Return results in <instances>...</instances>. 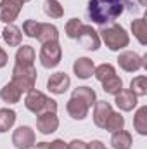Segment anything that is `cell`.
Returning a JSON list of instances; mask_svg holds the SVG:
<instances>
[{"label": "cell", "instance_id": "39", "mask_svg": "<svg viewBox=\"0 0 147 149\" xmlns=\"http://www.w3.org/2000/svg\"><path fill=\"white\" fill-rule=\"evenodd\" d=\"M104 149H106V148H104Z\"/></svg>", "mask_w": 147, "mask_h": 149}, {"label": "cell", "instance_id": "15", "mask_svg": "<svg viewBox=\"0 0 147 149\" xmlns=\"http://www.w3.org/2000/svg\"><path fill=\"white\" fill-rule=\"evenodd\" d=\"M66 109H68V114L73 118V120H85L87 118V114H88V106L83 102V101H80V99H76V97H71L69 101H68V104H66Z\"/></svg>", "mask_w": 147, "mask_h": 149}, {"label": "cell", "instance_id": "8", "mask_svg": "<svg viewBox=\"0 0 147 149\" xmlns=\"http://www.w3.org/2000/svg\"><path fill=\"white\" fill-rule=\"evenodd\" d=\"M12 144L16 149H30L35 146V132L31 130V127H19L14 130L12 134Z\"/></svg>", "mask_w": 147, "mask_h": 149}, {"label": "cell", "instance_id": "13", "mask_svg": "<svg viewBox=\"0 0 147 149\" xmlns=\"http://www.w3.org/2000/svg\"><path fill=\"white\" fill-rule=\"evenodd\" d=\"M114 102L121 111H132L137 108V95L132 90H121L114 95Z\"/></svg>", "mask_w": 147, "mask_h": 149}, {"label": "cell", "instance_id": "12", "mask_svg": "<svg viewBox=\"0 0 147 149\" xmlns=\"http://www.w3.org/2000/svg\"><path fill=\"white\" fill-rule=\"evenodd\" d=\"M95 109H94V123L99 127V128H104L106 127V121L112 113V106L106 101H97L95 104Z\"/></svg>", "mask_w": 147, "mask_h": 149}, {"label": "cell", "instance_id": "1", "mask_svg": "<svg viewBox=\"0 0 147 149\" xmlns=\"http://www.w3.org/2000/svg\"><path fill=\"white\" fill-rule=\"evenodd\" d=\"M125 9H130L133 12L137 10V7H133V3L128 0H88L87 14L92 23L107 26L125 12Z\"/></svg>", "mask_w": 147, "mask_h": 149}, {"label": "cell", "instance_id": "24", "mask_svg": "<svg viewBox=\"0 0 147 149\" xmlns=\"http://www.w3.org/2000/svg\"><path fill=\"white\" fill-rule=\"evenodd\" d=\"M43 12L52 19H59L64 16V9H62L61 2H57V0H45L43 2Z\"/></svg>", "mask_w": 147, "mask_h": 149}, {"label": "cell", "instance_id": "6", "mask_svg": "<svg viewBox=\"0 0 147 149\" xmlns=\"http://www.w3.org/2000/svg\"><path fill=\"white\" fill-rule=\"evenodd\" d=\"M118 64L123 71H128V73H133V71H139L140 68H146L147 66V56L140 57L137 52H132V50H125L118 56Z\"/></svg>", "mask_w": 147, "mask_h": 149}, {"label": "cell", "instance_id": "20", "mask_svg": "<svg viewBox=\"0 0 147 149\" xmlns=\"http://www.w3.org/2000/svg\"><path fill=\"white\" fill-rule=\"evenodd\" d=\"M132 134L126 130H118L111 137V146L112 149H130L132 148Z\"/></svg>", "mask_w": 147, "mask_h": 149}, {"label": "cell", "instance_id": "27", "mask_svg": "<svg viewBox=\"0 0 147 149\" xmlns=\"http://www.w3.org/2000/svg\"><path fill=\"white\" fill-rule=\"evenodd\" d=\"M123 127H125V118H123L119 113L112 111L111 113V116L107 118V121H106L104 130H107V132H111V134H114V132H118V130H123Z\"/></svg>", "mask_w": 147, "mask_h": 149}, {"label": "cell", "instance_id": "9", "mask_svg": "<svg viewBox=\"0 0 147 149\" xmlns=\"http://www.w3.org/2000/svg\"><path fill=\"white\" fill-rule=\"evenodd\" d=\"M76 40L87 50H97L101 47V37H99V33L92 26H88V24H83V28H81V31H80V35H78Z\"/></svg>", "mask_w": 147, "mask_h": 149}, {"label": "cell", "instance_id": "11", "mask_svg": "<svg viewBox=\"0 0 147 149\" xmlns=\"http://www.w3.org/2000/svg\"><path fill=\"white\" fill-rule=\"evenodd\" d=\"M57 127H59V118L55 113H43L37 118V128L43 135L54 134L57 130Z\"/></svg>", "mask_w": 147, "mask_h": 149}, {"label": "cell", "instance_id": "28", "mask_svg": "<svg viewBox=\"0 0 147 149\" xmlns=\"http://www.w3.org/2000/svg\"><path fill=\"white\" fill-rule=\"evenodd\" d=\"M130 90L137 95V97H144L147 95V78L146 76H137L130 81Z\"/></svg>", "mask_w": 147, "mask_h": 149}, {"label": "cell", "instance_id": "2", "mask_svg": "<svg viewBox=\"0 0 147 149\" xmlns=\"http://www.w3.org/2000/svg\"><path fill=\"white\" fill-rule=\"evenodd\" d=\"M97 33H101V38H102V42L106 43V47L109 49V50H121V49H125V47H128V43H130V37H128V33L125 31V28L123 26H119V24H107V26H104L101 31H97Z\"/></svg>", "mask_w": 147, "mask_h": 149}, {"label": "cell", "instance_id": "37", "mask_svg": "<svg viewBox=\"0 0 147 149\" xmlns=\"http://www.w3.org/2000/svg\"><path fill=\"white\" fill-rule=\"evenodd\" d=\"M139 3L140 5H147V0H139Z\"/></svg>", "mask_w": 147, "mask_h": 149}, {"label": "cell", "instance_id": "33", "mask_svg": "<svg viewBox=\"0 0 147 149\" xmlns=\"http://www.w3.org/2000/svg\"><path fill=\"white\" fill-rule=\"evenodd\" d=\"M49 146H50V149H68V142H64L62 139H55Z\"/></svg>", "mask_w": 147, "mask_h": 149}, {"label": "cell", "instance_id": "29", "mask_svg": "<svg viewBox=\"0 0 147 149\" xmlns=\"http://www.w3.org/2000/svg\"><path fill=\"white\" fill-rule=\"evenodd\" d=\"M112 74H116V70H114L112 64H107V63H104V64H101V66H97V68L94 70V76H95L99 81L107 80Z\"/></svg>", "mask_w": 147, "mask_h": 149}, {"label": "cell", "instance_id": "7", "mask_svg": "<svg viewBox=\"0 0 147 149\" xmlns=\"http://www.w3.org/2000/svg\"><path fill=\"white\" fill-rule=\"evenodd\" d=\"M23 5L24 0H0V21L12 24L17 19Z\"/></svg>", "mask_w": 147, "mask_h": 149}, {"label": "cell", "instance_id": "5", "mask_svg": "<svg viewBox=\"0 0 147 149\" xmlns=\"http://www.w3.org/2000/svg\"><path fill=\"white\" fill-rule=\"evenodd\" d=\"M61 57H62V49H61L59 42H47V43H42V49H40V61H42V66H43V68H47V70L55 68V66L61 63Z\"/></svg>", "mask_w": 147, "mask_h": 149}, {"label": "cell", "instance_id": "30", "mask_svg": "<svg viewBox=\"0 0 147 149\" xmlns=\"http://www.w3.org/2000/svg\"><path fill=\"white\" fill-rule=\"evenodd\" d=\"M81 28H83V23L78 17H73V19H69L66 23V35L69 38H73V40H76L80 31H81Z\"/></svg>", "mask_w": 147, "mask_h": 149}, {"label": "cell", "instance_id": "10", "mask_svg": "<svg viewBox=\"0 0 147 149\" xmlns=\"http://www.w3.org/2000/svg\"><path fill=\"white\" fill-rule=\"evenodd\" d=\"M69 85H71V78L66 73H62V71L54 73L49 78V81H47V88H49L52 94H55V95L64 94V92L69 88Z\"/></svg>", "mask_w": 147, "mask_h": 149}, {"label": "cell", "instance_id": "26", "mask_svg": "<svg viewBox=\"0 0 147 149\" xmlns=\"http://www.w3.org/2000/svg\"><path fill=\"white\" fill-rule=\"evenodd\" d=\"M133 127L140 135H147V106L139 108V111L133 118Z\"/></svg>", "mask_w": 147, "mask_h": 149}, {"label": "cell", "instance_id": "32", "mask_svg": "<svg viewBox=\"0 0 147 149\" xmlns=\"http://www.w3.org/2000/svg\"><path fill=\"white\" fill-rule=\"evenodd\" d=\"M68 149H87V142H83L80 139H74L68 144Z\"/></svg>", "mask_w": 147, "mask_h": 149}, {"label": "cell", "instance_id": "25", "mask_svg": "<svg viewBox=\"0 0 147 149\" xmlns=\"http://www.w3.org/2000/svg\"><path fill=\"white\" fill-rule=\"evenodd\" d=\"M102 88H104V92H106V94L116 95L118 92H121V90H123V80H121L119 76L112 74V76H109L107 80H104V81H102Z\"/></svg>", "mask_w": 147, "mask_h": 149}, {"label": "cell", "instance_id": "36", "mask_svg": "<svg viewBox=\"0 0 147 149\" xmlns=\"http://www.w3.org/2000/svg\"><path fill=\"white\" fill-rule=\"evenodd\" d=\"M33 149H50V146H49V142H38L33 146Z\"/></svg>", "mask_w": 147, "mask_h": 149}, {"label": "cell", "instance_id": "18", "mask_svg": "<svg viewBox=\"0 0 147 149\" xmlns=\"http://www.w3.org/2000/svg\"><path fill=\"white\" fill-rule=\"evenodd\" d=\"M21 95H23L21 88H19L17 85H14L12 81H9L7 85H3V88L0 90V97H2V101H3V102H9V104H16V102H19Z\"/></svg>", "mask_w": 147, "mask_h": 149}, {"label": "cell", "instance_id": "31", "mask_svg": "<svg viewBox=\"0 0 147 149\" xmlns=\"http://www.w3.org/2000/svg\"><path fill=\"white\" fill-rule=\"evenodd\" d=\"M40 24H42V23H37V21H33V19L24 21V23H23V31H24V35L30 37V38H37L38 31H40Z\"/></svg>", "mask_w": 147, "mask_h": 149}, {"label": "cell", "instance_id": "19", "mask_svg": "<svg viewBox=\"0 0 147 149\" xmlns=\"http://www.w3.org/2000/svg\"><path fill=\"white\" fill-rule=\"evenodd\" d=\"M37 40L40 43H47V42H57L59 40V30L50 24V23H42L40 24V31H38Z\"/></svg>", "mask_w": 147, "mask_h": 149}, {"label": "cell", "instance_id": "38", "mask_svg": "<svg viewBox=\"0 0 147 149\" xmlns=\"http://www.w3.org/2000/svg\"><path fill=\"white\" fill-rule=\"evenodd\" d=\"M24 2H30V0H24Z\"/></svg>", "mask_w": 147, "mask_h": 149}, {"label": "cell", "instance_id": "16", "mask_svg": "<svg viewBox=\"0 0 147 149\" xmlns=\"http://www.w3.org/2000/svg\"><path fill=\"white\" fill-rule=\"evenodd\" d=\"M2 38H3V42L9 47H19L21 40H23V33H21V30L16 24H7L2 30Z\"/></svg>", "mask_w": 147, "mask_h": 149}, {"label": "cell", "instance_id": "34", "mask_svg": "<svg viewBox=\"0 0 147 149\" xmlns=\"http://www.w3.org/2000/svg\"><path fill=\"white\" fill-rule=\"evenodd\" d=\"M7 61H9V56H7V52L0 47V68H3V66L7 64Z\"/></svg>", "mask_w": 147, "mask_h": 149}, {"label": "cell", "instance_id": "23", "mask_svg": "<svg viewBox=\"0 0 147 149\" xmlns=\"http://www.w3.org/2000/svg\"><path fill=\"white\" fill-rule=\"evenodd\" d=\"M14 123H16V111L2 108L0 109V134L10 130L14 127Z\"/></svg>", "mask_w": 147, "mask_h": 149}, {"label": "cell", "instance_id": "4", "mask_svg": "<svg viewBox=\"0 0 147 149\" xmlns=\"http://www.w3.org/2000/svg\"><path fill=\"white\" fill-rule=\"evenodd\" d=\"M14 85H17L21 88V92H30L35 88V81H37V70L35 66H19L16 64L12 70V80Z\"/></svg>", "mask_w": 147, "mask_h": 149}, {"label": "cell", "instance_id": "35", "mask_svg": "<svg viewBox=\"0 0 147 149\" xmlns=\"http://www.w3.org/2000/svg\"><path fill=\"white\" fill-rule=\"evenodd\" d=\"M87 149H104V144L101 141H92L87 144Z\"/></svg>", "mask_w": 147, "mask_h": 149}, {"label": "cell", "instance_id": "17", "mask_svg": "<svg viewBox=\"0 0 147 149\" xmlns=\"http://www.w3.org/2000/svg\"><path fill=\"white\" fill-rule=\"evenodd\" d=\"M35 57H37L35 49L31 45H23L16 52V64H19V66H33Z\"/></svg>", "mask_w": 147, "mask_h": 149}, {"label": "cell", "instance_id": "14", "mask_svg": "<svg viewBox=\"0 0 147 149\" xmlns=\"http://www.w3.org/2000/svg\"><path fill=\"white\" fill-rule=\"evenodd\" d=\"M94 70H95V64H94V61L88 59V57H78L73 64L74 74H76L78 78H81V80L90 78V76L94 74Z\"/></svg>", "mask_w": 147, "mask_h": 149}, {"label": "cell", "instance_id": "22", "mask_svg": "<svg viewBox=\"0 0 147 149\" xmlns=\"http://www.w3.org/2000/svg\"><path fill=\"white\" fill-rule=\"evenodd\" d=\"M132 33L137 38L142 45L147 43V24H146V17H139L135 21H132Z\"/></svg>", "mask_w": 147, "mask_h": 149}, {"label": "cell", "instance_id": "21", "mask_svg": "<svg viewBox=\"0 0 147 149\" xmlns=\"http://www.w3.org/2000/svg\"><path fill=\"white\" fill-rule=\"evenodd\" d=\"M71 97H76V99L83 101L88 108L97 102V94H95V90L92 87H78V88H74Z\"/></svg>", "mask_w": 147, "mask_h": 149}, {"label": "cell", "instance_id": "3", "mask_svg": "<svg viewBox=\"0 0 147 149\" xmlns=\"http://www.w3.org/2000/svg\"><path fill=\"white\" fill-rule=\"evenodd\" d=\"M24 106L26 109H30L31 113H35L37 116L43 114V113H55L57 111V102L50 97H47L43 92L40 90H30L26 92L24 97Z\"/></svg>", "mask_w": 147, "mask_h": 149}]
</instances>
